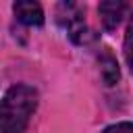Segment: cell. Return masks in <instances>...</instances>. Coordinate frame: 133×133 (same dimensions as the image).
I'll return each mask as SVG.
<instances>
[{
	"label": "cell",
	"instance_id": "cell-5",
	"mask_svg": "<svg viewBox=\"0 0 133 133\" xmlns=\"http://www.w3.org/2000/svg\"><path fill=\"white\" fill-rule=\"evenodd\" d=\"M100 75H102V79H104L106 85H114V83H118V79H121L118 62H116V58H114L110 52H104V54L100 56Z\"/></svg>",
	"mask_w": 133,
	"mask_h": 133
},
{
	"label": "cell",
	"instance_id": "cell-3",
	"mask_svg": "<svg viewBox=\"0 0 133 133\" xmlns=\"http://www.w3.org/2000/svg\"><path fill=\"white\" fill-rule=\"evenodd\" d=\"M12 12L17 17L19 23L27 25V27H42L46 17H44V8L37 4V2H31V0H19L12 4Z\"/></svg>",
	"mask_w": 133,
	"mask_h": 133
},
{
	"label": "cell",
	"instance_id": "cell-1",
	"mask_svg": "<svg viewBox=\"0 0 133 133\" xmlns=\"http://www.w3.org/2000/svg\"><path fill=\"white\" fill-rule=\"evenodd\" d=\"M39 94L27 83H17L6 89L0 100V133H23L37 110Z\"/></svg>",
	"mask_w": 133,
	"mask_h": 133
},
{
	"label": "cell",
	"instance_id": "cell-6",
	"mask_svg": "<svg viewBox=\"0 0 133 133\" xmlns=\"http://www.w3.org/2000/svg\"><path fill=\"white\" fill-rule=\"evenodd\" d=\"M123 54H125V62L129 66V71L133 73V15L127 23L125 29V39H123Z\"/></svg>",
	"mask_w": 133,
	"mask_h": 133
},
{
	"label": "cell",
	"instance_id": "cell-7",
	"mask_svg": "<svg viewBox=\"0 0 133 133\" xmlns=\"http://www.w3.org/2000/svg\"><path fill=\"white\" fill-rule=\"evenodd\" d=\"M102 133H133V121H118L108 125Z\"/></svg>",
	"mask_w": 133,
	"mask_h": 133
},
{
	"label": "cell",
	"instance_id": "cell-4",
	"mask_svg": "<svg viewBox=\"0 0 133 133\" xmlns=\"http://www.w3.org/2000/svg\"><path fill=\"white\" fill-rule=\"evenodd\" d=\"M127 4L125 2H118V0H108V2H100L98 4V12H100V19H102V25L104 29L112 31L125 17L127 12Z\"/></svg>",
	"mask_w": 133,
	"mask_h": 133
},
{
	"label": "cell",
	"instance_id": "cell-2",
	"mask_svg": "<svg viewBox=\"0 0 133 133\" xmlns=\"http://www.w3.org/2000/svg\"><path fill=\"white\" fill-rule=\"evenodd\" d=\"M56 19L66 29L69 37L77 46H85L96 39V33L85 23V8L75 2H60L56 6Z\"/></svg>",
	"mask_w": 133,
	"mask_h": 133
}]
</instances>
